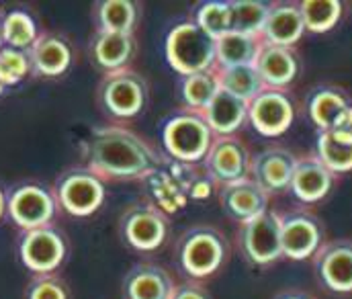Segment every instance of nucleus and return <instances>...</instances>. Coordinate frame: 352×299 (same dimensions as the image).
I'll use <instances>...</instances> for the list:
<instances>
[{
	"label": "nucleus",
	"instance_id": "1",
	"mask_svg": "<svg viewBox=\"0 0 352 299\" xmlns=\"http://www.w3.org/2000/svg\"><path fill=\"white\" fill-rule=\"evenodd\" d=\"M85 168L104 181H144L154 175L164 156L127 127H96L80 142Z\"/></svg>",
	"mask_w": 352,
	"mask_h": 299
},
{
	"label": "nucleus",
	"instance_id": "2",
	"mask_svg": "<svg viewBox=\"0 0 352 299\" xmlns=\"http://www.w3.org/2000/svg\"><path fill=\"white\" fill-rule=\"evenodd\" d=\"M230 258V242L226 234L209 223L186 228L175 242L176 269L188 281H203L213 277Z\"/></svg>",
	"mask_w": 352,
	"mask_h": 299
},
{
	"label": "nucleus",
	"instance_id": "3",
	"mask_svg": "<svg viewBox=\"0 0 352 299\" xmlns=\"http://www.w3.org/2000/svg\"><path fill=\"white\" fill-rule=\"evenodd\" d=\"M213 140L215 133L201 111L180 107L162 121V146L175 162L201 164Z\"/></svg>",
	"mask_w": 352,
	"mask_h": 299
},
{
	"label": "nucleus",
	"instance_id": "4",
	"mask_svg": "<svg viewBox=\"0 0 352 299\" xmlns=\"http://www.w3.org/2000/svg\"><path fill=\"white\" fill-rule=\"evenodd\" d=\"M166 60L178 76L207 72L215 66V39L192 21L178 23L166 37Z\"/></svg>",
	"mask_w": 352,
	"mask_h": 299
},
{
	"label": "nucleus",
	"instance_id": "5",
	"mask_svg": "<svg viewBox=\"0 0 352 299\" xmlns=\"http://www.w3.org/2000/svg\"><path fill=\"white\" fill-rule=\"evenodd\" d=\"M148 80L133 68L107 72L96 89V102L113 119H131L148 104Z\"/></svg>",
	"mask_w": 352,
	"mask_h": 299
},
{
	"label": "nucleus",
	"instance_id": "6",
	"mask_svg": "<svg viewBox=\"0 0 352 299\" xmlns=\"http://www.w3.org/2000/svg\"><path fill=\"white\" fill-rule=\"evenodd\" d=\"M119 236L138 252H154L166 242L168 217L154 203L135 201L119 217Z\"/></svg>",
	"mask_w": 352,
	"mask_h": 299
},
{
	"label": "nucleus",
	"instance_id": "7",
	"mask_svg": "<svg viewBox=\"0 0 352 299\" xmlns=\"http://www.w3.org/2000/svg\"><path fill=\"white\" fill-rule=\"evenodd\" d=\"M238 246L242 256L254 267H268L283 256L280 248V213L266 209L264 213L240 223Z\"/></svg>",
	"mask_w": 352,
	"mask_h": 299
},
{
	"label": "nucleus",
	"instance_id": "8",
	"mask_svg": "<svg viewBox=\"0 0 352 299\" xmlns=\"http://www.w3.org/2000/svg\"><path fill=\"white\" fill-rule=\"evenodd\" d=\"M56 203L74 217H88L104 201V183L85 166L68 168L56 181Z\"/></svg>",
	"mask_w": 352,
	"mask_h": 299
},
{
	"label": "nucleus",
	"instance_id": "9",
	"mask_svg": "<svg viewBox=\"0 0 352 299\" xmlns=\"http://www.w3.org/2000/svg\"><path fill=\"white\" fill-rule=\"evenodd\" d=\"M203 168L219 187L250 179L252 154L236 135H215L209 152L203 158Z\"/></svg>",
	"mask_w": 352,
	"mask_h": 299
},
{
	"label": "nucleus",
	"instance_id": "10",
	"mask_svg": "<svg viewBox=\"0 0 352 299\" xmlns=\"http://www.w3.org/2000/svg\"><path fill=\"white\" fill-rule=\"evenodd\" d=\"M324 234L322 219L311 211L297 209L280 215V248L291 261L314 258L324 244Z\"/></svg>",
	"mask_w": 352,
	"mask_h": 299
},
{
	"label": "nucleus",
	"instance_id": "11",
	"mask_svg": "<svg viewBox=\"0 0 352 299\" xmlns=\"http://www.w3.org/2000/svg\"><path fill=\"white\" fill-rule=\"evenodd\" d=\"M314 275L318 283L336 296L352 294V238L324 242L314 254Z\"/></svg>",
	"mask_w": 352,
	"mask_h": 299
},
{
	"label": "nucleus",
	"instance_id": "12",
	"mask_svg": "<svg viewBox=\"0 0 352 299\" xmlns=\"http://www.w3.org/2000/svg\"><path fill=\"white\" fill-rule=\"evenodd\" d=\"M19 250H21V261L29 271L37 275H47L54 273L64 263L68 246L60 230L52 225H43L25 232Z\"/></svg>",
	"mask_w": 352,
	"mask_h": 299
},
{
	"label": "nucleus",
	"instance_id": "13",
	"mask_svg": "<svg viewBox=\"0 0 352 299\" xmlns=\"http://www.w3.org/2000/svg\"><path fill=\"white\" fill-rule=\"evenodd\" d=\"M248 121L264 137H278L295 121V102L287 91L264 89L248 102Z\"/></svg>",
	"mask_w": 352,
	"mask_h": 299
},
{
	"label": "nucleus",
	"instance_id": "14",
	"mask_svg": "<svg viewBox=\"0 0 352 299\" xmlns=\"http://www.w3.org/2000/svg\"><path fill=\"white\" fill-rule=\"evenodd\" d=\"M297 164V156L287 148H266L252 156L250 164V179L263 187L268 195H276L289 191L291 177Z\"/></svg>",
	"mask_w": 352,
	"mask_h": 299
},
{
	"label": "nucleus",
	"instance_id": "15",
	"mask_svg": "<svg viewBox=\"0 0 352 299\" xmlns=\"http://www.w3.org/2000/svg\"><path fill=\"white\" fill-rule=\"evenodd\" d=\"M8 213L12 221L25 232L50 225L56 213V199L39 185L19 187L8 199Z\"/></svg>",
	"mask_w": 352,
	"mask_h": 299
},
{
	"label": "nucleus",
	"instance_id": "16",
	"mask_svg": "<svg viewBox=\"0 0 352 299\" xmlns=\"http://www.w3.org/2000/svg\"><path fill=\"white\" fill-rule=\"evenodd\" d=\"M175 287L173 273L156 263L133 265L121 283L123 299H170Z\"/></svg>",
	"mask_w": 352,
	"mask_h": 299
},
{
	"label": "nucleus",
	"instance_id": "17",
	"mask_svg": "<svg viewBox=\"0 0 352 299\" xmlns=\"http://www.w3.org/2000/svg\"><path fill=\"white\" fill-rule=\"evenodd\" d=\"M268 203L270 195L252 179L219 187V205L223 213L236 223H246L248 219L264 213L266 209H270Z\"/></svg>",
	"mask_w": 352,
	"mask_h": 299
},
{
	"label": "nucleus",
	"instance_id": "18",
	"mask_svg": "<svg viewBox=\"0 0 352 299\" xmlns=\"http://www.w3.org/2000/svg\"><path fill=\"white\" fill-rule=\"evenodd\" d=\"M254 68L263 80L264 89L287 91V87L299 74V56L293 47L270 45L263 41L258 56L254 60Z\"/></svg>",
	"mask_w": 352,
	"mask_h": 299
},
{
	"label": "nucleus",
	"instance_id": "19",
	"mask_svg": "<svg viewBox=\"0 0 352 299\" xmlns=\"http://www.w3.org/2000/svg\"><path fill=\"white\" fill-rule=\"evenodd\" d=\"M334 173H330L320 160L318 156H303L297 158L293 177H291V185L289 191L295 195V199L301 203H318L322 201L334 187Z\"/></svg>",
	"mask_w": 352,
	"mask_h": 299
},
{
	"label": "nucleus",
	"instance_id": "20",
	"mask_svg": "<svg viewBox=\"0 0 352 299\" xmlns=\"http://www.w3.org/2000/svg\"><path fill=\"white\" fill-rule=\"evenodd\" d=\"M305 33L303 16L297 2H274L270 4L261 39L270 45L293 47Z\"/></svg>",
	"mask_w": 352,
	"mask_h": 299
},
{
	"label": "nucleus",
	"instance_id": "21",
	"mask_svg": "<svg viewBox=\"0 0 352 299\" xmlns=\"http://www.w3.org/2000/svg\"><path fill=\"white\" fill-rule=\"evenodd\" d=\"M135 54V39L127 33H104L94 31L90 39V58L96 68L104 74L121 68H129V62Z\"/></svg>",
	"mask_w": 352,
	"mask_h": 299
},
{
	"label": "nucleus",
	"instance_id": "22",
	"mask_svg": "<svg viewBox=\"0 0 352 299\" xmlns=\"http://www.w3.org/2000/svg\"><path fill=\"white\" fill-rule=\"evenodd\" d=\"M201 115L215 135H234L248 121V100L238 99L219 89Z\"/></svg>",
	"mask_w": 352,
	"mask_h": 299
},
{
	"label": "nucleus",
	"instance_id": "23",
	"mask_svg": "<svg viewBox=\"0 0 352 299\" xmlns=\"http://www.w3.org/2000/svg\"><path fill=\"white\" fill-rule=\"evenodd\" d=\"M27 54L31 60V70L41 76H62L72 62L70 43L64 37L52 33L37 37Z\"/></svg>",
	"mask_w": 352,
	"mask_h": 299
},
{
	"label": "nucleus",
	"instance_id": "24",
	"mask_svg": "<svg viewBox=\"0 0 352 299\" xmlns=\"http://www.w3.org/2000/svg\"><path fill=\"white\" fill-rule=\"evenodd\" d=\"M94 31L133 35L138 25V4L131 0H102L92 10Z\"/></svg>",
	"mask_w": 352,
	"mask_h": 299
},
{
	"label": "nucleus",
	"instance_id": "25",
	"mask_svg": "<svg viewBox=\"0 0 352 299\" xmlns=\"http://www.w3.org/2000/svg\"><path fill=\"white\" fill-rule=\"evenodd\" d=\"M349 104L344 91L336 87H318L307 97V115L318 131H328Z\"/></svg>",
	"mask_w": 352,
	"mask_h": 299
},
{
	"label": "nucleus",
	"instance_id": "26",
	"mask_svg": "<svg viewBox=\"0 0 352 299\" xmlns=\"http://www.w3.org/2000/svg\"><path fill=\"white\" fill-rule=\"evenodd\" d=\"M263 45L261 37L228 33L215 41V66L230 68V66H248L254 64L258 49Z\"/></svg>",
	"mask_w": 352,
	"mask_h": 299
},
{
	"label": "nucleus",
	"instance_id": "27",
	"mask_svg": "<svg viewBox=\"0 0 352 299\" xmlns=\"http://www.w3.org/2000/svg\"><path fill=\"white\" fill-rule=\"evenodd\" d=\"M213 72L217 76L219 89L228 91L230 95H234L238 99H244L250 102L261 91H264L263 80H261L254 64H248V66H230V68L213 66Z\"/></svg>",
	"mask_w": 352,
	"mask_h": 299
},
{
	"label": "nucleus",
	"instance_id": "28",
	"mask_svg": "<svg viewBox=\"0 0 352 299\" xmlns=\"http://www.w3.org/2000/svg\"><path fill=\"white\" fill-rule=\"evenodd\" d=\"M219 91L217 76L211 70L199 72V74H188V76H178V95L182 100V107L192 109V111H203L215 93Z\"/></svg>",
	"mask_w": 352,
	"mask_h": 299
},
{
	"label": "nucleus",
	"instance_id": "29",
	"mask_svg": "<svg viewBox=\"0 0 352 299\" xmlns=\"http://www.w3.org/2000/svg\"><path fill=\"white\" fill-rule=\"evenodd\" d=\"M232 6V33L261 37L270 10V2L261 0H230Z\"/></svg>",
	"mask_w": 352,
	"mask_h": 299
},
{
	"label": "nucleus",
	"instance_id": "30",
	"mask_svg": "<svg viewBox=\"0 0 352 299\" xmlns=\"http://www.w3.org/2000/svg\"><path fill=\"white\" fill-rule=\"evenodd\" d=\"M215 41L232 31V6L230 0H209L201 2L190 19Z\"/></svg>",
	"mask_w": 352,
	"mask_h": 299
},
{
	"label": "nucleus",
	"instance_id": "31",
	"mask_svg": "<svg viewBox=\"0 0 352 299\" xmlns=\"http://www.w3.org/2000/svg\"><path fill=\"white\" fill-rule=\"evenodd\" d=\"M316 156L334 175H342V173L352 170V144L338 140L330 131L318 133Z\"/></svg>",
	"mask_w": 352,
	"mask_h": 299
},
{
	"label": "nucleus",
	"instance_id": "32",
	"mask_svg": "<svg viewBox=\"0 0 352 299\" xmlns=\"http://www.w3.org/2000/svg\"><path fill=\"white\" fill-rule=\"evenodd\" d=\"M305 31L326 33L334 29L342 16V2L338 0H303L299 2Z\"/></svg>",
	"mask_w": 352,
	"mask_h": 299
},
{
	"label": "nucleus",
	"instance_id": "33",
	"mask_svg": "<svg viewBox=\"0 0 352 299\" xmlns=\"http://www.w3.org/2000/svg\"><path fill=\"white\" fill-rule=\"evenodd\" d=\"M37 39V27L35 21L23 12V10H12L4 16L2 21V43L12 49L29 52L31 45Z\"/></svg>",
	"mask_w": 352,
	"mask_h": 299
},
{
	"label": "nucleus",
	"instance_id": "34",
	"mask_svg": "<svg viewBox=\"0 0 352 299\" xmlns=\"http://www.w3.org/2000/svg\"><path fill=\"white\" fill-rule=\"evenodd\" d=\"M31 72V60L27 52L0 47V82L4 87L21 82Z\"/></svg>",
	"mask_w": 352,
	"mask_h": 299
},
{
	"label": "nucleus",
	"instance_id": "35",
	"mask_svg": "<svg viewBox=\"0 0 352 299\" xmlns=\"http://www.w3.org/2000/svg\"><path fill=\"white\" fill-rule=\"evenodd\" d=\"M27 299H68V287L54 273L37 275L27 287Z\"/></svg>",
	"mask_w": 352,
	"mask_h": 299
},
{
	"label": "nucleus",
	"instance_id": "36",
	"mask_svg": "<svg viewBox=\"0 0 352 299\" xmlns=\"http://www.w3.org/2000/svg\"><path fill=\"white\" fill-rule=\"evenodd\" d=\"M170 299H211V294L201 281H184L176 285Z\"/></svg>",
	"mask_w": 352,
	"mask_h": 299
},
{
	"label": "nucleus",
	"instance_id": "37",
	"mask_svg": "<svg viewBox=\"0 0 352 299\" xmlns=\"http://www.w3.org/2000/svg\"><path fill=\"white\" fill-rule=\"evenodd\" d=\"M332 135H336L338 140H342V142H346V144H352V104H349L342 113H340V117L334 121V125L328 129Z\"/></svg>",
	"mask_w": 352,
	"mask_h": 299
},
{
	"label": "nucleus",
	"instance_id": "38",
	"mask_svg": "<svg viewBox=\"0 0 352 299\" xmlns=\"http://www.w3.org/2000/svg\"><path fill=\"white\" fill-rule=\"evenodd\" d=\"M274 299H316L311 294L303 291V289H285L278 296H274Z\"/></svg>",
	"mask_w": 352,
	"mask_h": 299
},
{
	"label": "nucleus",
	"instance_id": "39",
	"mask_svg": "<svg viewBox=\"0 0 352 299\" xmlns=\"http://www.w3.org/2000/svg\"><path fill=\"white\" fill-rule=\"evenodd\" d=\"M4 209H6V201H4V195H2V191H0V217H2V213H4Z\"/></svg>",
	"mask_w": 352,
	"mask_h": 299
},
{
	"label": "nucleus",
	"instance_id": "40",
	"mask_svg": "<svg viewBox=\"0 0 352 299\" xmlns=\"http://www.w3.org/2000/svg\"><path fill=\"white\" fill-rule=\"evenodd\" d=\"M0 45H2V21H0Z\"/></svg>",
	"mask_w": 352,
	"mask_h": 299
},
{
	"label": "nucleus",
	"instance_id": "41",
	"mask_svg": "<svg viewBox=\"0 0 352 299\" xmlns=\"http://www.w3.org/2000/svg\"><path fill=\"white\" fill-rule=\"evenodd\" d=\"M2 91H4V85L0 82V95H2Z\"/></svg>",
	"mask_w": 352,
	"mask_h": 299
}]
</instances>
